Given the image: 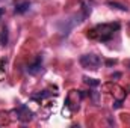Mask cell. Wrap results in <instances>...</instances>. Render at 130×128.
I'll return each mask as SVG.
<instances>
[{
	"instance_id": "6da1fadb",
	"label": "cell",
	"mask_w": 130,
	"mask_h": 128,
	"mask_svg": "<svg viewBox=\"0 0 130 128\" xmlns=\"http://www.w3.org/2000/svg\"><path fill=\"white\" fill-rule=\"evenodd\" d=\"M120 29V24L115 23V24H98L95 26L92 30L88 32V38L91 39H98V41H109L112 36H113V32Z\"/></svg>"
},
{
	"instance_id": "7a4b0ae2",
	"label": "cell",
	"mask_w": 130,
	"mask_h": 128,
	"mask_svg": "<svg viewBox=\"0 0 130 128\" xmlns=\"http://www.w3.org/2000/svg\"><path fill=\"white\" fill-rule=\"evenodd\" d=\"M80 65L85 68V69H92V71H95L98 69V66L101 65V59L98 57L97 54H83L82 57H80Z\"/></svg>"
},
{
	"instance_id": "3957f363",
	"label": "cell",
	"mask_w": 130,
	"mask_h": 128,
	"mask_svg": "<svg viewBox=\"0 0 130 128\" xmlns=\"http://www.w3.org/2000/svg\"><path fill=\"white\" fill-rule=\"evenodd\" d=\"M41 69H42V56H38L32 63H29L27 68H26V71H27L30 75H36Z\"/></svg>"
},
{
	"instance_id": "277c9868",
	"label": "cell",
	"mask_w": 130,
	"mask_h": 128,
	"mask_svg": "<svg viewBox=\"0 0 130 128\" xmlns=\"http://www.w3.org/2000/svg\"><path fill=\"white\" fill-rule=\"evenodd\" d=\"M17 116L21 122H29L32 119V112L26 107V105H20L18 110H17Z\"/></svg>"
},
{
	"instance_id": "5b68a950",
	"label": "cell",
	"mask_w": 130,
	"mask_h": 128,
	"mask_svg": "<svg viewBox=\"0 0 130 128\" xmlns=\"http://www.w3.org/2000/svg\"><path fill=\"white\" fill-rule=\"evenodd\" d=\"M29 8H30V2H21V3H17L15 5L14 12L15 14H24V12L29 11Z\"/></svg>"
},
{
	"instance_id": "8992f818",
	"label": "cell",
	"mask_w": 130,
	"mask_h": 128,
	"mask_svg": "<svg viewBox=\"0 0 130 128\" xmlns=\"http://www.w3.org/2000/svg\"><path fill=\"white\" fill-rule=\"evenodd\" d=\"M8 41H9V30L8 27H3L0 30V47H6Z\"/></svg>"
},
{
	"instance_id": "52a82bcc",
	"label": "cell",
	"mask_w": 130,
	"mask_h": 128,
	"mask_svg": "<svg viewBox=\"0 0 130 128\" xmlns=\"http://www.w3.org/2000/svg\"><path fill=\"white\" fill-rule=\"evenodd\" d=\"M83 81L88 84V86H92V88H97L98 84H100V81H98L97 78H89V77H83Z\"/></svg>"
},
{
	"instance_id": "ba28073f",
	"label": "cell",
	"mask_w": 130,
	"mask_h": 128,
	"mask_svg": "<svg viewBox=\"0 0 130 128\" xmlns=\"http://www.w3.org/2000/svg\"><path fill=\"white\" fill-rule=\"evenodd\" d=\"M107 5H109L110 8H115V9H120V11H123V12H127V8H126L124 5L117 3V2H107Z\"/></svg>"
},
{
	"instance_id": "9c48e42d",
	"label": "cell",
	"mask_w": 130,
	"mask_h": 128,
	"mask_svg": "<svg viewBox=\"0 0 130 128\" xmlns=\"http://www.w3.org/2000/svg\"><path fill=\"white\" fill-rule=\"evenodd\" d=\"M47 96H50V94L47 92V91H44L42 94H38V95H32L33 99H42V98H47Z\"/></svg>"
},
{
	"instance_id": "30bf717a",
	"label": "cell",
	"mask_w": 130,
	"mask_h": 128,
	"mask_svg": "<svg viewBox=\"0 0 130 128\" xmlns=\"http://www.w3.org/2000/svg\"><path fill=\"white\" fill-rule=\"evenodd\" d=\"M113 107H115V109H120V107H121V101H117V102H115V105H113Z\"/></svg>"
},
{
	"instance_id": "8fae6325",
	"label": "cell",
	"mask_w": 130,
	"mask_h": 128,
	"mask_svg": "<svg viewBox=\"0 0 130 128\" xmlns=\"http://www.w3.org/2000/svg\"><path fill=\"white\" fill-rule=\"evenodd\" d=\"M3 14H5V8H0V20H2V17H3Z\"/></svg>"
},
{
	"instance_id": "7c38bea8",
	"label": "cell",
	"mask_w": 130,
	"mask_h": 128,
	"mask_svg": "<svg viewBox=\"0 0 130 128\" xmlns=\"http://www.w3.org/2000/svg\"><path fill=\"white\" fill-rule=\"evenodd\" d=\"M106 63H107V65H113V63H115V60H107Z\"/></svg>"
}]
</instances>
